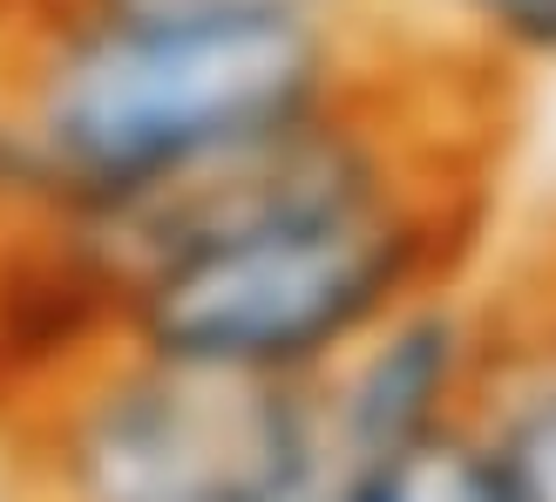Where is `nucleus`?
Masks as SVG:
<instances>
[{
  "label": "nucleus",
  "instance_id": "obj_2",
  "mask_svg": "<svg viewBox=\"0 0 556 502\" xmlns=\"http://www.w3.org/2000/svg\"><path fill=\"white\" fill-rule=\"evenodd\" d=\"M394 35L326 14H0V238L129 204L367 81Z\"/></svg>",
  "mask_w": 556,
  "mask_h": 502
},
{
  "label": "nucleus",
  "instance_id": "obj_1",
  "mask_svg": "<svg viewBox=\"0 0 556 502\" xmlns=\"http://www.w3.org/2000/svg\"><path fill=\"white\" fill-rule=\"evenodd\" d=\"M482 204L489 81L394 41L340 102L258 143L0 238V394L109 332L319 380L401 305L462 286Z\"/></svg>",
  "mask_w": 556,
  "mask_h": 502
},
{
  "label": "nucleus",
  "instance_id": "obj_4",
  "mask_svg": "<svg viewBox=\"0 0 556 502\" xmlns=\"http://www.w3.org/2000/svg\"><path fill=\"white\" fill-rule=\"evenodd\" d=\"M476 374H482V299L441 286L401 305L387 326H374L346 360H332L313 380L332 462L387 455L434 428L468 422Z\"/></svg>",
  "mask_w": 556,
  "mask_h": 502
},
{
  "label": "nucleus",
  "instance_id": "obj_6",
  "mask_svg": "<svg viewBox=\"0 0 556 502\" xmlns=\"http://www.w3.org/2000/svg\"><path fill=\"white\" fill-rule=\"evenodd\" d=\"M428 21V41H401L462 75H549L556 68V0H380L387 14Z\"/></svg>",
  "mask_w": 556,
  "mask_h": 502
},
{
  "label": "nucleus",
  "instance_id": "obj_7",
  "mask_svg": "<svg viewBox=\"0 0 556 502\" xmlns=\"http://www.w3.org/2000/svg\"><path fill=\"white\" fill-rule=\"evenodd\" d=\"M326 502H509L495 462L482 455V441L468 422L434 428L407 449L332 462Z\"/></svg>",
  "mask_w": 556,
  "mask_h": 502
},
{
  "label": "nucleus",
  "instance_id": "obj_9",
  "mask_svg": "<svg viewBox=\"0 0 556 502\" xmlns=\"http://www.w3.org/2000/svg\"><path fill=\"white\" fill-rule=\"evenodd\" d=\"M0 502H48V495H41L35 482H27V476H21V468H14L8 455H0Z\"/></svg>",
  "mask_w": 556,
  "mask_h": 502
},
{
  "label": "nucleus",
  "instance_id": "obj_5",
  "mask_svg": "<svg viewBox=\"0 0 556 502\" xmlns=\"http://www.w3.org/2000/svg\"><path fill=\"white\" fill-rule=\"evenodd\" d=\"M468 428L509 502H556V251L482 299V374Z\"/></svg>",
  "mask_w": 556,
  "mask_h": 502
},
{
  "label": "nucleus",
  "instance_id": "obj_3",
  "mask_svg": "<svg viewBox=\"0 0 556 502\" xmlns=\"http://www.w3.org/2000/svg\"><path fill=\"white\" fill-rule=\"evenodd\" d=\"M0 455L48 502H326L332 489L313 380L204 367L123 332L0 394Z\"/></svg>",
  "mask_w": 556,
  "mask_h": 502
},
{
  "label": "nucleus",
  "instance_id": "obj_8",
  "mask_svg": "<svg viewBox=\"0 0 556 502\" xmlns=\"http://www.w3.org/2000/svg\"><path fill=\"white\" fill-rule=\"evenodd\" d=\"M0 14H326V21H380V0H0Z\"/></svg>",
  "mask_w": 556,
  "mask_h": 502
}]
</instances>
